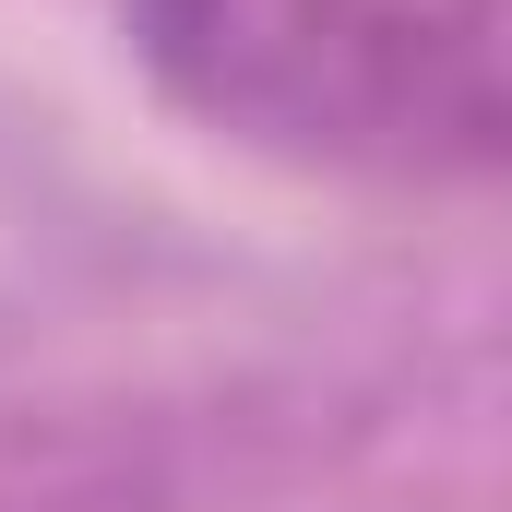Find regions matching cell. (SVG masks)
Instances as JSON below:
<instances>
[{
    "instance_id": "obj_1",
    "label": "cell",
    "mask_w": 512,
    "mask_h": 512,
    "mask_svg": "<svg viewBox=\"0 0 512 512\" xmlns=\"http://www.w3.org/2000/svg\"><path fill=\"white\" fill-rule=\"evenodd\" d=\"M203 131L310 179L453 191L501 167V0H120Z\"/></svg>"
}]
</instances>
